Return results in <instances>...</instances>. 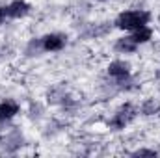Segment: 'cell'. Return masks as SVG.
<instances>
[{"label":"cell","mask_w":160,"mask_h":158,"mask_svg":"<svg viewBox=\"0 0 160 158\" xmlns=\"http://www.w3.org/2000/svg\"><path fill=\"white\" fill-rule=\"evenodd\" d=\"M151 15L147 11H142V9H130V11H123L118 15L116 19V26L121 30H128V32H134L142 26H147Z\"/></svg>","instance_id":"obj_1"},{"label":"cell","mask_w":160,"mask_h":158,"mask_svg":"<svg viewBox=\"0 0 160 158\" xmlns=\"http://www.w3.org/2000/svg\"><path fill=\"white\" fill-rule=\"evenodd\" d=\"M136 114H138V110L134 108V104L127 102V104H123L119 110L114 114V117L110 119V126L114 130H121V128H125L132 119L136 117Z\"/></svg>","instance_id":"obj_2"},{"label":"cell","mask_w":160,"mask_h":158,"mask_svg":"<svg viewBox=\"0 0 160 158\" xmlns=\"http://www.w3.org/2000/svg\"><path fill=\"white\" fill-rule=\"evenodd\" d=\"M108 75L116 80V84L119 87H125V82H128L130 77V63L123 62V60H116L108 65Z\"/></svg>","instance_id":"obj_3"},{"label":"cell","mask_w":160,"mask_h":158,"mask_svg":"<svg viewBox=\"0 0 160 158\" xmlns=\"http://www.w3.org/2000/svg\"><path fill=\"white\" fill-rule=\"evenodd\" d=\"M41 43H43L45 52H58L65 47L67 37L62 36V34H47L45 37H41Z\"/></svg>","instance_id":"obj_4"},{"label":"cell","mask_w":160,"mask_h":158,"mask_svg":"<svg viewBox=\"0 0 160 158\" xmlns=\"http://www.w3.org/2000/svg\"><path fill=\"white\" fill-rule=\"evenodd\" d=\"M8 9V17L11 19H21V17H26L28 11H30V4L24 2V0H13L9 6H6Z\"/></svg>","instance_id":"obj_5"},{"label":"cell","mask_w":160,"mask_h":158,"mask_svg":"<svg viewBox=\"0 0 160 158\" xmlns=\"http://www.w3.org/2000/svg\"><path fill=\"white\" fill-rule=\"evenodd\" d=\"M0 145L6 149V151H15L22 145V136L19 130H11L9 134H6L2 140H0Z\"/></svg>","instance_id":"obj_6"},{"label":"cell","mask_w":160,"mask_h":158,"mask_svg":"<svg viewBox=\"0 0 160 158\" xmlns=\"http://www.w3.org/2000/svg\"><path fill=\"white\" fill-rule=\"evenodd\" d=\"M19 110H21V106L15 102V101H2L0 102V121H9V119H13L17 114H19Z\"/></svg>","instance_id":"obj_7"},{"label":"cell","mask_w":160,"mask_h":158,"mask_svg":"<svg viewBox=\"0 0 160 158\" xmlns=\"http://www.w3.org/2000/svg\"><path fill=\"white\" fill-rule=\"evenodd\" d=\"M138 48V43L132 36H125V37H119L116 41V50L121 52V54H130Z\"/></svg>","instance_id":"obj_8"},{"label":"cell","mask_w":160,"mask_h":158,"mask_svg":"<svg viewBox=\"0 0 160 158\" xmlns=\"http://www.w3.org/2000/svg\"><path fill=\"white\" fill-rule=\"evenodd\" d=\"M160 112V99H147L142 104V114L143 116H155Z\"/></svg>","instance_id":"obj_9"},{"label":"cell","mask_w":160,"mask_h":158,"mask_svg":"<svg viewBox=\"0 0 160 158\" xmlns=\"http://www.w3.org/2000/svg\"><path fill=\"white\" fill-rule=\"evenodd\" d=\"M132 37L136 39V43H138V45H140V43H147V41L153 37V30H151L149 26H142V28L134 30Z\"/></svg>","instance_id":"obj_10"},{"label":"cell","mask_w":160,"mask_h":158,"mask_svg":"<svg viewBox=\"0 0 160 158\" xmlns=\"http://www.w3.org/2000/svg\"><path fill=\"white\" fill-rule=\"evenodd\" d=\"M43 50V43H41V39H32L30 43H28V47H26V54L28 56H36L38 52H41Z\"/></svg>","instance_id":"obj_11"},{"label":"cell","mask_w":160,"mask_h":158,"mask_svg":"<svg viewBox=\"0 0 160 158\" xmlns=\"http://www.w3.org/2000/svg\"><path fill=\"white\" fill-rule=\"evenodd\" d=\"M62 99H65V93H63V91H58V89H54V91H50V93H48V102H52V104L60 102Z\"/></svg>","instance_id":"obj_12"},{"label":"cell","mask_w":160,"mask_h":158,"mask_svg":"<svg viewBox=\"0 0 160 158\" xmlns=\"http://www.w3.org/2000/svg\"><path fill=\"white\" fill-rule=\"evenodd\" d=\"M158 153L157 151H151V149H138V151H134L132 153V156H157Z\"/></svg>","instance_id":"obj_13"},{"label":"cell","mask_w":160,"mask_h":158,"mask_svg":"<svg viewBox=\"0 0 160 158\" xmlns=\"http://www.w3.org/2000/svg\"><path fill=\"white\" fill-rule=\"evenodd\" d=\"M6 17H8V9H6L4 6H0V24L6 21Z\"/></svg>","instance_id":"obj_14"},{"label":"cell","mask_w":160,"mask_h":158,"mask_svg":"<svg viewBox=\"0 0 160 158\" xmlns=\"http://www.w3.org/2000/svg\"><path fill=\"white\" fill-rule=\"evenodd\" d=\"M99 2H104V0H99Z\"/></svg>","instance_id":"obj_15"}]
</instances>
